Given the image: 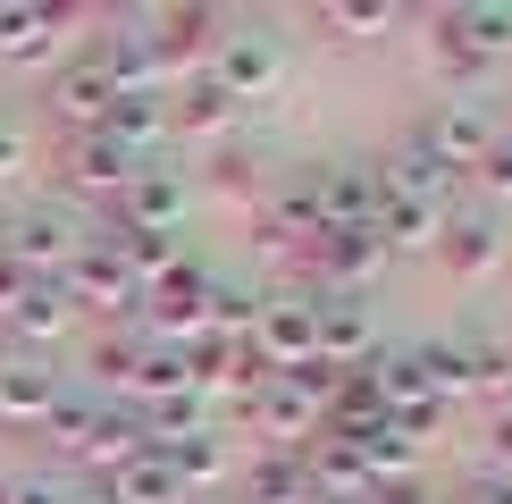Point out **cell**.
<instances>
[{
  "mask_svg": "<svg viewBox=\"0 0 512 504\" xmlns=\"http://www.w3.org/2000/svg\"><path fill=\"white\" fill-rule=\"evenodd\" d=\"M471 504H512V471H496V479H479V488H471Z\"/></svg>",
  "mask_w": 512,
  "mask_h": 504,
  "instance_id": "cell-32",
  "label": "cell"
},
{
  "mask_svg": "<svg viewBox=\"0 0 512 504\" xmlns=\"http://www.w3.org/2000/svg\"><path fill=\"white\" fill-rule=\"evenodd\" d=\"M202 76L210 84H227V101H269L277 84H286V42H277L269 26H227L219 42H210V59H202Z\"/></svg>",
  "mask_w": 512,
  "mask_h": 504,
  "instance_id": "cell-2",
  "label": "cell"
},
{
  "mask_svg": "<svg viewBox=\"0 0 512 504\" xmlns=\"http://www.w3.org/2000/svg\"><path fill=\"white\" fill-rule=\"evenodd\" d=\"M0 504H17V479H0Z\"/></svg>",
  "mask_w": 512,
  "mask_h": 504,
  "instance_id": "cell-35",
  "label": "cell"
},
{
  "mask_svg": "<svg viewBox=\"0 0 512 504\" xmlns=\"http://www.w3.org/2000/svg\"><path fill=\"white\" fill-rule=\"evenodd\" d=\"M0 320H9V345H17V353H51L59 336H76V320H84V311H76L51 278H34L9 311H0Z\"/></svg>",
  "mask_w": 512,
  "mask_h": 504,
  "instance_id": "cell-12",
  "label": "cell"
},
{
  "mask_svg": "<svg viewBox=\"0 0 512 504\" xmlns=\"http://www.w3.org/2000/svg\"><path fill=\"white\" fill-rule=\"evenodd\" d=\"M110 252H118L126 269H135V286H160L168 269L185 261V252H177V236H126V227H110Z\"/></svg>",
  "mask_w": 512,
  "mask_h": 504,
  "instance_id": "cell-24",
  "label": "cell"
},
{
  "mask_svg": "<svg viewBox=\"0 0 512 504\" xmlns=\"http://www.w3.org/2000/svg\"><path fill=\"white\" fill-rule=\"evenodd\" d=\"M17 504H76V488L59 471H26V479H17Z\"/></svg>",
  "mask_w": 512,
  "mask_h": 504,
  "instance_id": "cell-30",
  "label": "cell"
},
{
  "mask_svg": "<svg viewBox=\"0 0 512 504\" xmlns=\"http://www.w3.org/2000/svg\"><path fill=\"white\" fill-rule=\"evenodd\" d=\"M168 135L227 143V135H236V101H227V84H210V76H185L177 93H168Z\"/></svg>",
  "mask_w": 512,
  "mask_h": 504,
  "instance_id": "cell-15",
  "label": "cell"
},
{
  "mask_svg": "<svg viewBox=\"0 0 512 504\" xmlns=\"http://www.w3.org/2000/svg\"><path fill=\"white\" fill-rule=\"evenodd\" d=\"M244 504H311V479H303V454H261L244 479Z\"/></svg>",
  "mask_w": 512,
  "mask_h": 504,
  "instance_id": "cell-21",
  "label": "cell"
},
{
  "mask_svg": "<svg viewBox=\"0 0 512 504\" xmlns=\"http://www.w3.org/2000/svg\"><path fill=\"white\" fill-rule=\"evenodd\" d=\"M76 504H110V496H101V488H76Z\"/></svg>",
  "mask_w": 512,
  "mask_h": 504,
  "instance_id": "cell-34",
  "label": "cell"
},
{
  "mask_svg": "<svg viewBox=\"0 0 512 504\" xmlns=\"http://www.w3.org/2000/svg\"><path fill=\"white\" fill-rule=\"evenodd\" d=\"M51 286L68 294L76 311H93V320H135V311H143V286H135V269L110 252V236H93V244H84Z\"/></svg>",
  "mask_w": 512,
  "mask_h": 504,
  "instance_id": "cell-3",
  "label": "cell"
},
{
  "mask_svg": "<svg viewBox=\"0 0 512 504\" xmlns=\"http://www.w3.org/2000/svg\"><path fill=\"white\" fill-rule=\"evenodd\" d=\"M135 454H143V420H135V412H101L76 462H93V471H118V462H135Z\"/></svg>",
  "mask_w": 512,
  "mask_h": 504,
  "instance_id": "cell-22",
  "label": "cell"
},
{
  "mask_svg": "<svg viewBox=\"0 0 512 504\" xmlns=\"http://www.w3.org/2000/svg\"><path fill=\"white\" fill-rule=\"evenodd\" d=\"M126 395H135L143 412L168 404V395H194V362H185V345H152V336H143V362H135V378H126Z\"/></svg>",
  "mask_w": 512,
  "mask_h": 504,
  "instance_id": "cell-19",
  "label": "cell"
},
{
  "mask_svg": "<svg viewBox=\"0 0 512 504\" xmlns=\"http://www.w3.org/2000/svg\"><path fill=\"white\" fill-rule=\"evenodd\" d=\"M101 412H110V404H101L93 387H68V395L51 404V420H42V437H51L59 454H84V437H93V420H101Z\"/></svg>",
  "mask_w": 512,
  "mask_h": 504,
  "instance_id": "cell-23",
  "label": "cell"
},
{
  "mask_svg": "<svg viewBox=\"0 0 512 504\" xmlns=\"http://www.w3.org/2000/svg\"><path fill=\"white\" fill-rule=\"evenodd\" d=\"M110 101H118V84H110V68H101V51H76L68 68L51 76V118L68 126V135H101Z\"/></svg>",
  "mask_w": 512,
  "mask_h": 504,
  "instance_id": "cell-9",
  "label": "cell"
},
{
  "mask_svg": "<svg viewBox=\"0 0 512 504\" xmlns=\"http://www.w3.org/2000/svg\"><path fill=\"white\" fill-rule=\"evenodd\" d=\"M101 496H110V504H194V496H185V479L168 471L152 446H143L135 462H118V471L101 479Z\"/></svg>",
  "mask_w": 512,
  "mask_h": 504,
  "instance_id": "cell-18",
  "label": "cell"
},
{
  "mask_svg": "<svg viewBox=\"0 0 512 504\" xmlns=\"http://www.w3.org/2000/svg\"><path fill=\"white\" fill-rule=\"evenodd\" d=\"M135 362H143V328L126 320L118 336H101V345H93V387H126V378H135Z\"/></svg>",
  "mask_w": 512,
  "mask_h": 504,
  "instance_id": "cell-25",
  "label": "cell"
},
{
  "mask_svg": "<svg viewBox=\"0 0 512 504\" xmlns=\"http://www.w3.org/2000/svg\"><path fill=\"white\" fill-rule=\"evenodd\" d=\"M168 471L185 479V496H202V488H219L227 479V462H236V446H227V429H194V437H177V446H152Z\"/></svg>",
  "mask_w": 512,
  "mask_h": 504,
  "instance_id": "cell-17",
  "label": "cell"
},
{
  "mask_svg": "<svg viewBox=\"0 0 512 504\" xmlns=\"http://www.w3.org/2000/svg\"><path fill=\"white\" fill-rule=\"evenodd\" d=\"M101 135H110L118 152H135V160H160V143H168V93H118L110 118H101Z\"/></svg>",
  "mask_w": 512,
  "mask_h": 504,
  "instance_id": "cell-16",
  "label": "cell"
},
{
  "mask_svg": "<svg viewBox=\"0 0 512 504\" xmlns=\"http://www.w3.org/2000/svg\"><path fill=\"white\" fill-rule=\"evenodd\" d=\"M319 26H328L336 42H370V34L395 26V9H378V0H370V9H345V0H328V9H319Z\"/></svg>",
  "mask_w": 512,
  "mask_h": 504,
  "instance_id": "cell-26",
  "label": "cell"
},
{
  "mask_svg": "<svg viewBox=\"0 0 512 504\" xmlns=\"http://www.w3.org/2000/svg\"><path fill=\"white\" fill-rule=\"evenodd\" d=\"M412 143L445 168V177H471V168L487 160V143H496V126H487L479 101H445V110L420 118V135H412Z\"/></svg>",
  "mask_w": 512,
  "mask_h": 504,
  "instance_id": "cell-7",
  "label": "cell"
},
{
  "mask_svg": "<svg viewBox=\"0 0 512 504\" xmlns=\"http://www.w3.org/2000/svg\"><path fill=\"white\" fill-rule=\"evenodd\" d=\"M437 26L454 34L471 59H504V51H512V9H445Z\"/></svg>",
  "mask_w": 512,
  "mask_h": 504,
  "instance_id": "cell-20",
  "label": "cell"
},
{
  "mask_svg": "<svg viewBox=\"0 0 512 504\" xmlns=\"http://www.w3.org/2000/svg\"><path fill=\"white\" fill-rule=\"evenodd\" d=\"M59 395H68V370H51V353L0 345V429H42Z\"/></svg>",
  "mask_w": 512,
  "mask_h": 504,
  "instance_id": "cell-6",
  "label": "cell"
},
{
  "mask_svg": "<svg viewBox=\"0 0 512 504\" xmlns=\"http://www.w3.org/2000/svg\"><path fill=\"white\" fill-rule=\"evenodd\" d=\"M311 261H319V294H361L387 269V244H378V227H328L311 244Z\"/></svg>",
  "mask_w": 512,
  "mask_h": 504,
  "instance_id": "cell-10",
  "label": "cell"
},
{
  "mask_svg": "<svg viewBox=\"0 0 512 504\" xmlns=\"http://www.w3.org/2000/svg\"><path fill=\"white\" fill-rule=\"evenodd\" d=\"M210 185H219V194H252L261 177H252V160H244V152H227V143H219V160H210Z\"/></svg>",
  "mask_w": 512,
  "mask_h": 504,
  "instance_id": "cell-29",
  "label": "cell"
},
{
  "mask_svg": "<svg viewBox=\"0 0 512 504\" xmlns=\"http://www.w3.org/2000/svg\"><path fill=\"white\" fill-rule=\"evenodd\" d=\"M26 286H34V278H26V269L9 261V252H0V311H9V303H17V294H26Z\"/></svg>",
  "mask_w": 512,
  "mask_h": 504,
  "instance_id": "cell-31",
  "label": "cell"
},
{
  "mask_svg": "<svg viewBox=\"0 0 512 504\" xmlns=\"http://www.w3.org/2000/svg\"><path fill=\"white\" fill-rule=\"evenodd\" d=\"M504 252H512V244H504L496 210H445V227H437V261L454 269V278H487Z\"/></svg>",
  "mask_w": 512,
  "mask_h": 504,
  "instance_id": "cell-13",
  "label": "cell"
},
{
  "mask_svg": "<svg viewBox=\"0 0 512 504\" xmlns=\"http://www.w3.org/2000/svg\"><path fill=\"white\" fill-rule=\"evenodd\" d=\"M244 353L261 362V378H294L319 362V294H269L261 311H252V336Z\"/></svg>",
  "mask_w": 512,
  "mask_h": 504,
  "instance_id": "cell-1",
  "label": "cell"
},
{
  "mask_svg": "<svg viewBox=\"0 0 512 504\" xmlns=\"http://www.w3.org/2000/svg\"><path fill=\"white\" fill-rule=\"evenodd\" d=\"M68 26H76V9H42V0L0 9V59H9V68H51V59L68 51Z\"/></svg>",
  "mask_w": 512,
  "mask_h": 504,
  "instance_id": "cell-11",
  "label": "cell"
},
{
  "mask_svg": "<svg viewBox=\"0 0 512 504\" xmlns=\"http://www.w3.org/2000/svg\"><path fill=\"white\" fill-rule=\"evenodd\" d=\"M34 168V143H26V126L17 118H0V185H17Z\"/></svg>",
  "mask_w": 512,
  "mask_h": 504,
  "instance_id": "cell-28",
  "label": "cell"
},
{
  "mask_svg": "<svg viewBox=\"0 0 512 504\" xmlns=\"http://www.w3.org/2000/svg\"><path fill=\"white\" fill-rule=\"evenodd\" d=\"M496 462H512V412L496 420Z\"/></svg>",
  "mask_w": 512,
  "mask_h": 504,
  "instance_id": "cell-33",
  "label": "cell"
},
{
  "mask_svg": "<svg viewBox=\"0 0 512 504\" xmlns=\"http://www.w3.org/2000/svg\"><path fill=\"white\" fill-rule=\"evenodd\" d=\"M370 353H378L370 303H361V294H319V362L328 370H361Z\"/></svg>",
  "mask_w": 512,
  "mask_h": 504,
  "instance_id": "cell-14",
  "label": "cell"
},
{
  "mask_svg": "<svg viewBox=\"0 0 512 504\" xmlns=\"http://www.w3.org/2000/svg\"><path fill=\"white\" fill-rule=\"evenodd\" d=\"M84 244H93V236H84L68 210H17V219H0V252H9L26 278H59Z\"/></svg>",
  "mask_w": 512,
  "mask_h": 504,
  "instance_id": "cell-4",
  "label": "cell"
},
{
  "mask_svg": "<svg viewBox=\"0 0 512 504\" xmlns=\"http://www.w3.org/2000/svg\"><path fill=\"white\" fill-rule=\"evenodd\" d=\"M185 202H194V177L168 168V160H143L135 185L118 194V227H126V236H177V227H185Z\"/></svg>",
  "mask_w": 512,
  "mask_h": 504,
  "instance_id": "cell-5",
  "label": "cell"
},
{
  "mask_svg": "<svg viewBox=\"0 0 512 504\" xmlns=\"http://www.w3.org/2000/svg\"><path fill=\"white\" fill-rule=\"evenodd\" d=\"M135 152H118L110 135H68V152H59V185H68L76 202H118L126 185H135Z\"/></svg>",
  "mask_w": 512,
  "mask_h": 504,
  "instance_id": "cell-8",
  "label": "cell"
},
{
  "mask_svg": "<svg viewBox=\"0 0 512 504\" xmlns=\"http://www.w3.org/2000/svg\"><path fill=\"white\" fill-rule=\"evenodd\" d=\"M471 177L487 185V202H512V135H496V143H487V160L471 168Z\"/></svg>",
  "mask_w": 512,
  "mask_h": 504,
  "instance_id": "cell-27",
  "label": "cell"
},
{
  "mask_svg": "<svg viewBox=\"0 0 512 504\" xmlns=\"http://www.w3.org/2000/svg\"><path fill=\"white\" fill-rule=\"evenodd\" d=\"M504 261H512V252H504Z\"/></svg>",
  "mask_w": 512,
  "mask_h": 504,
  "instance_id": "cell-36",
  "label": "cell"
}]
</instances>
